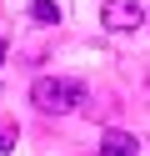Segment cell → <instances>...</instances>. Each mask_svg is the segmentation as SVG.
I'll return each mask as SVG.
<instances>
[{"label": "cell", "instance_id": "cell-1", "mask_svg": "<svg viewBox=\"0 0 150 156\" xmlns=\"http://www.w3.org/2000/svg\"><path fill=\"white\" fill-rule=\"evenodd\" d=\"M30 101L45 116H65V111H75V106H85V86L70 81V76H40V81L30 86Z\"/></svg>", "mask_w": 150, "mask_h": 156}, {"label": "cell", "instance_id": "cell-2", "mask_svg": "<svg viewBox=\"0 0 150 156\" xmlns=\"http://www.w3.org/2000/svg\"><path fill=\"white\" fill-rule=\"evenodd\" d=\"M100 25H105V30H115V35H130V30H140V25H145V5H140V0H105Z\"/></svg>", "mask_w": 150, "mask_h": 156}, {"label": "cell", "instance_id": "cell-3", "mask_svg": "<svg viewBox=\"0 0 150 156\" xmlns=\"http://www.w3.org/2000/svg\"><path fill=\"white\" fill-rule=\"evenodd\" d=\"M95 156H140V146H135L130 131H105L100 146H95Z\"/></svg>", "mask_w": 150, "mask_h": 156}, {"label": "cell", "instance_id": "cell-4", "mask_svg": "<svg viewBox=\"0 0 150 156\" xmlns=\"http://www.w3.org/2000/svg\"><path fill=\"white\" fill-rule=\"evenodd\" d=\"M30 15H35L40 25H60V5H55V0H35V5H30Z\"/></svg>", "mask_w": 150, "mask_h": 156}, {"label": "cell", "instance_id": "cell-5", "mask_svg": "<svg viewBox=\"0 0 150 156\" xmlns=\"http://www.w3.org/2000/svg\"><path fill=\"white\" fill-rule=\"evenodd\" d=\"M15 141H20V126L10 116H0V151H15Z\"/></svg>", "mask_w": 150, "mask_h": 156}, {"label": "cell", "instance_id": "cell-6", "mask_svg": "<svg viewBox=\"0 0 150 156\" xmlns=\"http://www.w3.org/2000/svg\"><path fill=\"white\" fill-rule=\"evenodd\" d=\"M0 61H5V41H0Z\"/></svg>", "mask_w": 150, "mask_h": 156}, {"label": "cell", "instance_id": "cell-7", "mask_svg": "<svg viewBox=\"0 0 150 156\" xmlns=\"http://www.w3.org/2000/svg\"><path fill=\"white\" fill-rule=\"evenodd\" d=\"M145 25H150V15H145Z\"/></svg>", "mask_w": 150, "mask_h": 156}]
</instances>
